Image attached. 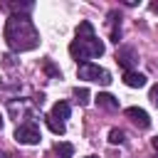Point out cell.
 I'll return each instance as SVG.
<instances>
[{
	"mask_svg": "<svg viewBox=\"0 0 158 158\" xmlns=\"http://www.w3.org/2000/svg\"><path fill=\"white\" fill-rule=\"evenodd\" d=\"M47 126H49V131H52V133H57V136H62V133H64V123H62V121H57V118H52V116H47Z\"/></svg>",
	"mask_w": 158,
	"mask_h": 158,
	"instance_id": "5bb4252c",
	"label": "cell"
},
{
	"mask_svg": "<svg viewBox=\"0 0 158 158\" xmlns=\"http://www.w3.org/2000/svg\"><path fill=\"white\" fill-rule=\"evenodd\" d=\"M2 64H5V67H12V64H15V57H12V54H5V57H2Z\"/></svg>",
	"mask_w": 158,
	"mask_h": 158,
	"instance_id": "ffe728a7",
	"label": "cell"
},
{
	"mask_svg": "<svg viewBox=\"0 0 158 158\" xmlns=\"http://www.w3.org/2000/svg\"><path fill=\"white\" fill-rule=\"evenodd\" d=\"M151 146H153V148L158 151V136H156V138H151Z\"/></svg>",
	"mask_w": 158,
	"mask_h": 158,
	"instance_id": "44dd1931",
	"label": "cell"
},
{
	"mask_svg": "<svg viewBox=\"0 0 158 158\" xmlns=\"http://www.w3.org/2000/svg\"><path fill=\"white\" fill-rule=\"evenodd\" d=\"M5 42L12 52H30L40 44V32L27 15H10L5 22Z\"/></svg>",
	"mask_w": 158,
	"mask_h": 158,
	"instance_id": "6da1fadb",
	"label": "cell"
},
{
	"mask_svg": "<svg viewBox=\"0 0 158 158\" xmlns=\"http://www.w3.org/2000/svg\"><path fill=\"white\" fill-rule=\"evenodd\" d=\"M0 128H2V116H0Z\"/></svg>",
	"mask_w": 158,
	"mask_h": 158,
	"instance_id": "cb8c5ba5",
	"label": "cell"
},
{
	"mask_svg": "<svg viewBox=\"0 0 158 158\" xmlns=\"http://www.w3.org/2000/svg\"><path fill=\"white\" fill-rule=\"evenodd\" d=\"M0 158H12V156L10 153H0Z\"/></svg>",
	"mask_w": 158,
	"mask_h": 158,
	"instance_id": "603a6c76",
	"label": "cell"
},
{
	"mask_svg": "<svg viewBox=\"0 0 158 158\" xmlns=\"http://www.w3.org/2000/svg\"><path fill=\"white\" fill-rule=\"evenodd\" d=\"M116 62H118V67H123L126 72H133V64L138 62L136 49H133V47H121V49L116 52Z\"/></svg>",
	"mask_w": 158,
	"mask_h": 158,
	"instance_id": "8992f818",
	"label": "cell"
},
{
	"mask_svg": "<svg viewBox=\"0 0 158 158\" xmlns=\"http://www.w3.org/2000/svg\"><path fill=\"white\" fill-rule=\"evenodd\" d=\"M86 158H96V156H86Z\"/></svg>",
	"mask_w": 158,
	"mask_h": 158,
	"instance_id": "d4e9b609",
	"label": "cell"
},
{
	"mask_svg": "<svg viewBox=\"0 0 158 158\" xmlns=\"http://www.w3.org/2000/svg\"><path fill=\"white\" fill-rule=\"evenodd\" d=\"M5 7L7 10H32V2H5Z\"/></svg>",
	"mask_w": 158,
	"mask_h": 158,
	"instance_id": "e0dca14e",
	"label": "cell"
},
{
	"mask_svg": "<svg viewBox=\"0 0 158 158\" xmlns=\"http://www.w3.org/2000/svg\"><path fill=\"white\" fill-rule=\"evenodd\" d=\"M126 116H128L138 128H148V126H151V116H148L143 109H138V106H128V109H126Z\"/></svg>",
	"mask_w": 158,
	"mask_h": 158,
	"instance_id": "52a82bcc",
	"label": "cell"
},
{
	"mask_svg": "<svg viewBox=\"0 0 158 158\" xmlns=\"http://www.w3.org/2000/svg\"><path fill=\"white\" fill-rule=\"evenodd\" d=\"M74 99H77V104H79V106H84V104L89 101V91H86L84 86H81V89L77 86V89H74Z\"/></svg>",
	"mask_w": 158,
	"mask_h": 158,
	"instance_id": "9a60e30c",
	"label": "cell"
},
{
	"mask_svg": "<svg viewBox=\"0 0 158 158\" xmlns=\"http://www.w3.org/2000/svg\"><path fill=\"white\" fill-rule=\"evenodd\" d=\"M123 84L133 86V89H141V86H146V77L141 72H123Z\"/></svg>",
	"mask_w": 158,
	"mask_h": 158,
	"instance_id": "8fae6325",
	"label": "cell"
},
{
	"mask_svg": "<svg viewBox=\"0 0 158 158\" xmlns=\"http://www.w3.org/2000/svg\"><path fill=\"white\" fill-rule=\"evenodd\" d=\"M72 156H74V146L67 143V141H59V143L52 146V156L49 158H72Z\"/></svg>",
	"mask_w": 158,
	"mask_h": 158,
	"instance_id": "30bf717a",
	"label": "cell"
},
{
	"mask_svg": "<svg viewBox=\"0 0 158 158\" xmlns=\"http://www.w3.org/2000/svg\"><path fill=\"white\" fill-rule=\"evenodd\" d=\"M94 101H96V106H101V109H106V111H116V109H118V99H116L114 94H109V91H99V94L94 96Z\"/></svg>",
	"mask_w": 158,
	"mask_h": 158,
	"instance_id": "ba28073f",
	"label": "cell"
},
{
	"mask_svg": "<svg viewBox=\"0 0 158 158\" xmlns=\"http://www.w3.org/2000/svg\"><path fill=\"white\" fill-rule=\"evenodd\" d=\"M148 99H151V104H153V106H158V84H156V86H151Z\"/></svg>",
	"mask_w": 158,
	"mask_h": 158,
	"instance_id": "ac0fdd59",
	"label": "cell"
},
{
	"mask_svg": "<svg viewBox=\"0 0 158 158\" xmlns=\"http://www.w3.org/2000/svg\"><path fill=\"white\" fill-rule=\"evenodd\" d=\"M20 81H12V84H5V81H0V99H5V101H15V96L20 94Z\"/></svg>",
	"mask_w": 158,
	"mask_h": 158,
	"instance_id": "9c48e42d",
	"label": "cell"
},
{
	"mask_svg": "<svg viewBox=\"0 0 158 158\" xmlns=\"http://www.w3.org/2000/svg\"><path fill=\"white\" fill-rule=\"evenodd\" d=\"M69 111H72V109H69V104H67V101H57V104L52 106V111H49V116L64 123V121L69 118Z\"/></svg>",
	"mask_w": 158,
	"mask_h": 158,
	"instance_id": "7c38bea8",
	"label": "cell"
},
{
	"mask_svg": "<svg viewBox=\"0 0 158 158\" xmlns=\"http://www.w3.org/2000/svg\"><path fill=\"white\" fill-rule=\"evenodd\" d=\"M151 10H153V12H158V2H151Z\"/></svg>",
	"mask_w": 158,
	"mask_h": 158,
	"instance_id": "7402d4cb",
	"label": "cell"
},
{
	"mask_svg": "<svg viewBox=\"0 0 158 158\" xmlns=\"http://www.w3.org/2000/svg\"><path fill=\"white\" fill-rule=\"evenodd\" d=\"M10 116L15 121H22V123H30L37 114V99L27 101V99H20V101H10Z\"/></svg>",
	"mask_w": 158,
	"mask_h": 158,
	"instance_id": "3957f363",
	"label": "cell"
},
{
	"mask_svg": "<svg viewBox=\"0 0 158 158\" xmlns=\"http://www.w3.org/2000/svg\"><path fill=\"white\" fill-rule=\"evenodd\" d=\"M109 22H111V42L118 44V40H121V17L116 12H109Z\"/></svg>",
	"mask_w": 158,
	"mask_h": 158,
	"instance_id": "4fadbf2b",
	"label": "cell"
},
{
	"mask_svg": "<svg viewBox=\"0 0 158 158\" xmlns=\"http://www.w3.org/2000/svg\"><path fill=\"white\" fill-rule=\"evenodd\" d=\"M15 141H17V143H25V146H37V143L42 141L37 123H35V121H30V123H20L17 131H15Z\"/></svg>",
	"mask_w": 158,
	"mask_h": 158,
	"instance_id": "5b68a950",
	"label": "cell"
},
{
	"mask_svg": "<svg viewBox=\"0 0 158 158\" xmlns=\"http://www.w3.org/2000/svg\"><path fill=\"white\" fill-rule=\"evenodd\" d=\"M109 141H111V143H123V141H126V133H123L121 128H111V131H109Z\"/></svg>",
	"mask_w": 158,
	"mask_h": 158,
	"instance_id": "2e32d148",
	"label": "cell"
},
{
	"mask_svg": "<svg viewBox=\"0 0 158 158\" xmlns=\"http://www.w3.org/2000/svg\"><path fill=\"white\" fill-rule=\"evenodd\" d=\"M69 54L77 59V62H86V59H94V57H101L104 54V42L94 35V27L91 22H79L77 27V40L69 44Z\"/></svg>",
	"mask_w": 158,
	"mask_h": 158,
	"instance_id": "7a4b0ae2",
	"label": "cell"
},
{
	"mask_svg": "<svg viewBox=\"0 0 158 158\" xmlns=\"http://www.w3.org/2000/svg\"><path fill=\"white\" fill-rule=\"evenodd\" d=\"M77 74H79V79H84V81L111 84V74H109V72H106L104 67H99V64H91V62H84V64H79Z\"/></svg>",
	"mask_w": 158,
	"mask_h": 158,
	"instance_id": "277c9868",
	"label": "cell"
},
{
	"mask_svg": "<svg viewBox=\"0 0 158 158\" xmlns=\"http://www.w3.org/2000/svg\"><path fill=\"white\" fill-rule=\"evenodd\" d=\"M44 69H47V72H49V74H52V77H54V79H59V72H57V69H54V64H52V62H49V59H47V62H44Z\"/></svg>",
	"mask_w": 158,
	"mask_h": 158,
	"instance_id": "d6986e66",
	"label": "cell"
}]
</instances>
